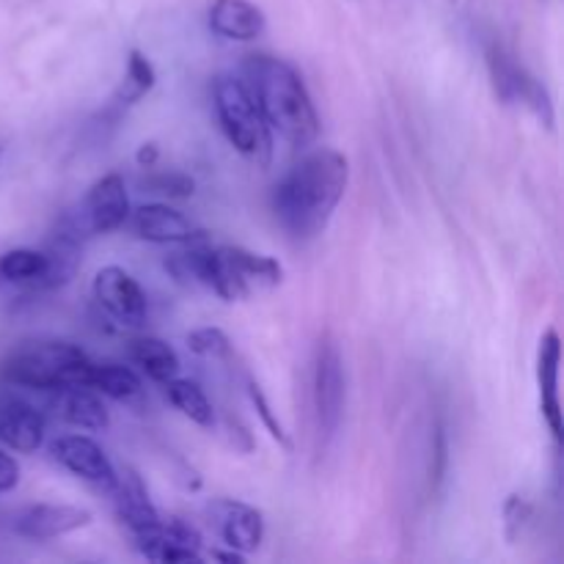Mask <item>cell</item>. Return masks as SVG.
Wrapping results in <instances>:
<instances>
[{"label": "cell", "mask_w": 564, "mask_h": 564, "mask_svg": "<svg viewBox=\"0 0 564 564\" xmlns=\"http://www.w3.org/2000/svg\"><path fill=\"white\" fill-rule=\"evenodd\" d=\"M94 516L83 507L72 505H36L22 510L14 518L11 529H14L20 538L28 540H55L64 538V534L77 532V529L91 527Z\"/></svg>", "instance_id": "4fadbf2b"}, {"label": "cell", "mask_w": 564, "mask_h": 564, "mask_svg": "<svg viewBox=\"0 0 564 564\" xmlns=\"http://www.w3.org/2000/svg\"><path fill=\"white\" fill-rule=\"evenodd\" d=\"M158 160H160L158 143H143L135 154V163L141 165V169H154V165H158Z\"/></svg>", "instance_id": "4dcf8cb0"}, {"label": "cell", "mask_w": 564, "mask_h": 564, "mask_svg": "<svg viewBox=\"0 0 564 564\" xmlns=\"http://www.w3.org/2000/svg\"><path fill=\"white\" fill-rule=\"evenodd\" d=\"M213 560H220V562H231V564H240L246 560V554H240V551H213Z\"/></svg>", "instance_id": "1f68e13d"}, {"label": "cell", "mask_w": 564, "mask_h": 564, "mask_svg": "<svg viewBox=\"0 0 564 564\" xmlns=\"http://www.w3.org/2000/svg\"><path fill=\"white\" fill-rule=\"evenodd\" d=\"M248 397H251V402H253V408H257V413H259V419H262V424L264 427H268V433L273 435L275 441H279L281 446H284L286 452L292 449V441H290V435L284 433V427H281V422L279 419L273 416V408H270V402H268V397H264V391L259 389L257 383H248Z\"/></svg>", "instance_id": "4316f807"}, {"label": "cell", "mask_w": 564, "mask_h": 564, "mask_svg": "<svg viewBox=\"0 0 564 564\" xmlns=\"http://www.w3.org/2000/svg\"><path fill=\"white\" fill-rule=\"evenodd\" d=\"M127 218H130V198H127L124 180L119 174H108L88 187L75 209L61 215V224L80 240H88V237L116 231L124 226Z\"/></svg>", "instance_id": "8992f818"}, {"label": "cell", "mask_w": 564, "mask_h": 564, "mask_svg": "<svg viewBox=\"0 0 564 564\" xmlns=\"http://www.w3.org/2000/svg\"><path fill=\"white\" fill-rule=\"evenodd\" d=\"M47 270V257L44 251H31V248H14V251L0 257V279L11 284H36Z\"/></svg>", "instance_id": "cb8c5ba5"}, {"label": "cell", "mask_w": 564, "mask_h": 564, "mask_svg": "<svg viewBox=\"0 0 564 564\" xmlns=\"http://www.w3.org/2000/svg\"><path fill=\"white\" fill-rule=\"evenodd\" d=\"M209 28L231 42H253L264 33L268 20L251 0H215L209 9Z\"/></svg>", "instance_id": "d6986e66"}, {"label": "cell", "mask_w": 564, "mask_h": 564, "mask_svg": "<svg viewBox=\"0 0 564 564\" xmlns=\"http://www.w3.org/2000/svg\"><path fill=\"white\" fill-rule=\"evenodd\" d=\"M132 540H135L138 551L152 562L176 564L202 560V554H198L202 538L191 523L180 521V518H160L147 532L132 534Z\"/></svg>", "instance_id": "30bf717a"}, {"label": "cell", "mask_w": 564, "mask_h": 564, "mask_svg": "<svg viewBox=\"0 0 564 564\" xmlns=\"http://www.w3.org/2000/svg\"><path fill=\"white\" fill-rule=\"evenodd\" d=\"M94 301L121 328H141L147 323V292L124 268H102L94 279Z\"/></svg>", "instance_id": "9c48e42d"}, {"label": "cell", "mask_w": 564, "mask_h": 564, "mask_svg": "<svg viewBox=\"0 0 564 564\" xmlns=\"http://www.w3.org/2000/svg\"><path fill=\"white\" fill-rule=\"evenodd\" d=\"M187 350L196 352L202 358H229L231 356V341L229 336L220 328H198L187 334Z\"/></svg>", "instance_id": "484cf974"}, {"label": "cell", "mask_w": 564, "mask_h": 564, "mask_svg": "<svg viewBox=\"0 0 564 564\" xmlns=\"http://www.w3.org/2000/svg\"><path fill=\"white\" fill-rule=\"evenodd\" d=\"M132 229L147 242H193L207 237L202 226H196L187 215L169 204H147V207L135 209Z\"/></svg>", "instance_id": "5bb4252c"}, {"label": "cell", "mask_w": 564, "mask_h": 564, "mask_svg": "<svg viewBox=\"0 0 564 564\" xmlns=\"http://www.w3.org/2000/svg\"><path fill=\"white\" fill-rule=\"evenodd\" d=\"M44 413L14 391H0V444L31 455L44 444Z\"/></svg>", "instance_id": "8fae6325"}, {"label": "cell", "mask_w": 564, "mask_h": 564, "mask_svg": "<svg viewBox=\"0 0 564 564\" xmlns=\"http://www.w3.org/2000/svg\"><path fill=\"white\" fill-rule=\"evenodd\" d=\"M209 512L215 518V529L229 549L251 554L262 545L264 518L257 507L242 505V501H218Z\"/></svg>", "instance_id": "9a60e30c"}, {"label": "cell", "mask_w": 564, "mask_h": 564, "mask_svg": "<svg viewBox=\"0 0 564 564\" xmlns=\"http://www.w3.org/2000/svg\"><path fill=\"white\" fill-rule=\"evenodd\" d=\"M130 358L138 367L152 378L154 383H165V380L180 375V356L169 341L158 339V336H138L130 341Z\"/></svg>", "instance_id": "ffe728a7"}, {"label": "cell", "mask_w": 564, "mask_h": 564, "mask_svg": "<svg viewBox=\"0 0 564 564\" xmlns=\"http://www.w3.org/2000/svg\"><path fill=\"white\" fill-rule=\"evenodd\" d=\"M560 361H562V347L560 334L549 328L540 339L538 352V383H540V408L549 422L554 438L562 444V405H560Z\"/></svg>", "instance_id": "e0dca14e"}, {"label": "cell", "mask_w": 564, "mask_h": 564, "mask_svg": "<svg viewBox=\"0 0 564 564\" xmlns=\"http://www.w3.org/2000/svg\"><path fill=\"white\" fill-rule=\"evenodd\" d=\"M50 408L61 422L80 430H105L108 427V408L97 397L91 386H64V389L47 391Z\"/></svg>", "instance_id": "ac0fdd59"}, {"label": "cell", "mask_w": 564, "mask_h": 564, "mask_svg": "<svg viewBox=\"0 0 564 564\" xmlns=\"http://www.w3.org/2000/svg\"><path fill=\"white\" fill-rule=\"evenodd\" d=\"M94 361L72 341H31L0 364V380L14 389L55 391L64 386H88Z\"/></svg>", "instance_id": "277c9868"}, {"label": "cell", "mask_w": 564, "mask_h": 564, "mask_svg": "<svg viewBox=\"0 0 564 564\" xmlns=\"http://www.w3.org/2000/svg\"><path fill=\"white\" fill-rule=\"evenodd\" d=\"M20 485V466L11 455L0 449V494H9Z\"/></svg>", "instance_id": "f546056e"}, {"label": "cell", "mask_w": 564, "mask_h": 564, "mask_svg": "<svg viewBox=\"0 0 564 564\" xmlns=\"http://www.w3.org/2000/svg\"><path fill=\"white\" fill-rule=\"evenodd\" d=\"M0 160H3V147H0Z\"/></svg>", "instance_id": "d6a6232c"}, {"label": "cell", "mask_w": 564, "mask_h": 564, "mask_svg": "<svg viewBox=\"0 0 564 564\" xmlns=\"http://www.w3.org/2000/svg\"><path fill=\"white\" fill-rule=\"evenodd\" d=\"M215 113L231 147L257 165L268 169L273 160V130L264 121L257 99L242 80L220 75L213 86Z\"/></svg>", "instance_id": "5b68a950"}, {"label": "cell", "mask_w": 564, "mask_h": 564, "mask_svg": "<svg viewBox=\"0 0 564 564\" xmlns=\"http://www.w3.org/2000/svg\"><path fill=\"white\" fill-rule=\"evenodd\" d=\"M165 397H169L171 405L182 413L185 419H191L193 424L198 427L209 430L215 427V411H213V402L207 400L204 389L193 380H182V378H171L165 380Z\"/></svg>", "instance_id": "44dd1931"}, {"label": "cell", "mask_w": 564, "mask_h": 564, "mask_svg": "<svg viewBox=\"0 0 564 564\" xmlns=\"http://www.w3.org/2000/svg\"><path fill=\"white\" fill-rule=\"evenodd\" d=\"M312 400L319 438L330 441L339 430L341 413H345V367H341L339 347L328 336H323L314 350Z\"/></svg>", "instance_id": "52a82bcc"}, {"label": "cell", "mask_w": 564, "mask_h": 564, "mask_svg": "<svg viewBox=\"0 0 564 564\" xmlns=\"http://www.w3.org/2000/svg\"><path fill=\"white\" fill-rule=\"evenodd\" d=\"M242 69L248 77V91L257 99L270 130L297 149L312 147L319 132V119L301 75L273 55H248Z\"/></svg>", "instance_id": "3957f363"}, {"label": "cell", "mask_w": 564, "mask_h": 564, "mask_svg": "<svg viewBox=\"0 0 564 564\" xmlns=\"http://www.w3.org/2000/svg\"><path fill=\"white\" fill-rule=\"evenodd\" d=\"M169 268L174 270L176 279L196 281L229 303L275 290L284 281V268L279 259L246 251L240 246L209 248L202 246V240H193L191 251L176 253Z\"/></svg>", "instance_id": "7a4b0ae2"}, {"label": "cell", "mask_w": 564, "mask_h": 564, "mask_svg": "<svg viewBox=\"0 0 564 564\" xmlns=\"http://www.w3.org/2000/svg\"><path fill=\"white\" fill-rule=\"evenodd\" d=\"M110 501H113L116 518L124 523V529L130 534L147 532L149 527L160 521V512L154 510V505L149 501L147 488H143L141 477H138L132 468H124V471H116V482L108 488Z\"/></svg>", "instance_id": "2e32d148"}, {"label": "cell", "mask_w": 564, "mask_h": 564, "mask_svg": "<svg viewBox=\"0 0 564 564\" xmlns=\"http://www.w3.org/2000/svg\"><path fill=\"white\" fill-rule=\"evenodd\" d=\"M350 185V163L336 149H314L297 160L273 191V209L292 240H314L334 218Z\"/></svg>", "instance_id": "6da1fadb"}, {"label": "cell", "mask_w": 564, "mask_h": 564, "mask_svg": "<svg viewBox=\"0 0 564 564\" xmlns=\"http://www.w3.org/2000/svg\"><path fill=\"white\" fill-rule=\"evenodd\" d=\"M446 452H449V446H446V433L438 427V433H435V466L433 471H430V482H433V488H438L441 482H444V474H446Z\"/></svg>", "instance_id": "f1b7e54d"}, {"label": "cell", "mask_w": 564, "mask_h": 564, "mask_svg": "<svg viewBox=\"0 0 564 564\" xmlns=\"http://www.w3.org/2000/svg\"><path fill=\"white\" fill-rule=\"evenodd\" d=\"M50 455L55 463L72 471L75 477L86 479V482L99 485L108 490L116 482V468L102 452L97 441L86 438V435H64L50 446Z\"/></svg>", "instance_id": "7c38bea8"}, {"label": "cell", "mask_w": 564, "mask_h": 564, "mask_svg": "<svg viewBox=\"0 0 564 564\" xmlns=\"http://www.w3.org/2000/svg\"><path fill=\"white\" fill-rule=\"evenodd\" d=\"M529 518H532V505H529L523 496L512 494L510 499L505 501V534L510 543H516L518 538H521L523 527L529 523Z\"/></svg>", "instance_id": "83f0119b"}, {"label": "cell", "mask_w": 564, "mask_h": 564, "mask_svg": "<svg viewBox=\"0 0 564 564\" xmlns=\"http://www.w3.org/2000/svg\"><path fill=\"white\" fill-rule=\"evenodd\" d=\"M88 386L116 402H135L143 397L141 378L121 364H94Z\"/></svg>", "instance_id": "7402d4cb"}, {"label": "cell", "mask_w": 564, "mask_h": 564, "mask_svg": "<svg viewBox=\"0 0 564 564\" xmlns=\"http://www.w3.org/2000/svg\"><path fill=\"white\" fill-rule=\"evenodd\" d=\"M141 187L147 193H158V196L169 198H191L196 193V182L180 171H158V174H147L141 180Z\"/></svg>", "instance_id": "d4e9b609"}, {"label": "cell", "mask_w": 564, "mask_h": 564, "mask_svg": "<svg viewBox=\"0 0 564 564\" xmlns=\"http://www.w3.org/2000/svg\"><path fill=\"white\" fill-rule=\"evenodd\" d=\"M488 66L490 80H494L496 97L505 105H523L532 110L545 127L554 124V102H551L549 91L543 83L532 75L523 64H518L510 53L501 47L488 50Z\"/></svg>", "instance_id": "ba28073f"}, {"label": "cell", "mask_w": 564, "mask_h": 564, "mask_svg": "<svg viewBox=\"0 0 564 564\" xmlns=\"http://www.w3.org/2000/svg\"><path fill=\"white\" fill-rule=\"evenodd\" d=\"M154 80H158V75H154L152 61H149L141 50H132L130 58H127L124 77H121L119 88H116L113 94V102L124 105V108L127 105L141 102V99L154 88Z\"/></svg>", "instance_id": "603a6c76"}]
</instances>
